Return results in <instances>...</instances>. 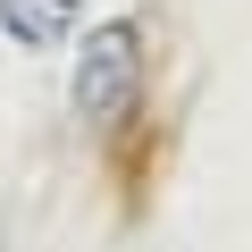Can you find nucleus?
<instances>
[{
  "label": "nucleus",
  "instance_id": "f03ea898",
  "mask_svg": "<svg viewBox=\"0 0 252 252\" xmlns=\"http://www.w3.org/2000/svg\"><path fill=\"white\" fill-rule=\"evenodd\" d=\"M84 26V0H0V34L17 51H67Z\"/></svg>",
  "mask_w": 252,
  "mask_h": 252
},
{
  "label": "nucleus",
  "instance_id": "f257e3e1",
  "mask_svg": "<svg viewBox=\"0 0 252 252\" xmlns=\"http://www.w3.org/2000/svg\"><path fill=\"white\" fill-rule=\"evenodd\" d=\"M135 93H143V26H135V17H101V26H84L76 67H67V101H76V118H84V126H118L126 109H135Z\"/></svg>",
  "mask_w": 252,
  "mask_h": 252
}]
</instances>
